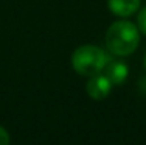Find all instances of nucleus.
I'll use <instances>...</instances> for the list:
<instances>
[{"label": "nucleus", "instance_id": "nucleus-1", "mask_svg": "<svg viewBox=\"0 0 146 145\" xmlns=\"http://www.w3.org/2000/svg\"><path fill=\"white\" fill-rule=\"evenodd\" d=\"M106 45L117 56H127L138 45V31L131 22H117L107 30Z\"/></svg>", "mask_w": 146, "mask_h": 145}, {"label": "nucleus", "instance_id": "nucleus-2", "mask_svg": "<svg viewBox=\"0 0 146 145\" xmlns=\"http://www.w3.org/2000/svg\"><path fill=\"white\" fill-rule=\"evenodd\" d=\"M107 55L101 48L93 45H84L79 47L72 56V64L78 74L92 77L95 74L103 72L104 65L107 63Z\"/></svg>", "mask_w": 146, "mask_h": 145}, {"label": "nucleus", "instance_id": "nucleus-3", "mask_svg": "<svg viewBox=\"0 0 146 145\" xmlns=\"http://www.w3.org/2000/svg\"><path fill=\"white\" fill-rule=\"evenodd\" d=\"M86 89H87V94L95 100H101L106 98L107 95L110 94V89H112V83L109 81V78L104 74H95L90 77V80L86 84Z\"/></svg>", "mask_w": 146, "mask_h": 145}, {"label": "nucleus", "instance_id": "nucleus-4", "mask_svg": "<svg viewBox=\"0 0 146 145\" xmlns=\"http://www.w3.org/2000/svg\"><path fill=\"white\" fill-rule=\"evenodd\" d=\"M103 74L109 78L112 84H120L127 77V65L121 61H107L103 69Z\"/></svg>", "mask_w": 146, "mask_h": 145}, {"label": "nucleus", "instance_id": "nucleus-5", "mask_svg": "<svg viewBox=\"0 0 146 145\" xmlns=\"http://www.w3.org/2000/svg\"><path fill=\"white\" fill-rule=\"evenodd\" d=\"M140 5V0H109V8L113 14L126 17L135 13Z\"/></svg>", "mask_w": 146, "mask_h": 145}, {"label": "nucleus", "instance_id": "nucleus-6", "mask_svg": "<svg viewBox=\"0 0 146 145\" xmlns=\"http://www.w3.org/2000/svg\"><path fill=\"white\" fill-rule=\"evenodd\" d=\"M138 28L141 30L143 34H146V8H143L138 14Z\"/></svg>", "mask_w": 146, "mask_h": 145}, {"label": "nucleus", "instance_id": "nucleus-7", "mask_svg": "<svg viewBox=\"0 0 146 145\" xmlns=\"http://www.w3.org/2000/svg\"><path fill=\"white\" fill-rule=\"evenodd\" d=\"M0 145H9V134L2 126H0Z\"/></svg>", "mask_w": 146, "mask_h": 145}, {"label": "nucleus", "instance_id": "nucleus-8", "mask_svg": "<svg viewBox=\"0 0 146 145\" xmlns=\"http://www.w3.org/2000/svg\"><path fill=\"white\" fill-rule=\"evenodd\" d=\"M145 65H146V56H145Z\"/></svg>", "mask_w": 146, "mask_h": 145}]
</instances>
